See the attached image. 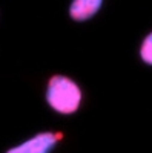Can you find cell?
Returning <instances> with one entry per match:
<instances>
[{"instance_id":"277c9868","label":"cell","mask_w":152,"mask_h":153,"mask_svg":"<svg viewBox=\"0 0 152 153\" xmlns=\"http://www.w3.org/2000/svg\"><path fill=\"white\" fill-rule=\"evenodd\" d=\"M140 55H142V60L148 65L152 66V32L143 40L142 43V49H140Z\"/></svg>"},{"instance_id":"7a4b0ae2","label":"cell","mask_w":152,"mask_h":153,"mask_svg":"<svg viewBox=\"0 0 152 153\" xmlns=\"http://www.w3.org/2000/svg\"><path fill=\"white\" fill-rule=\"evenodd\" d=\"M61 136L63 135H60V133L43 132V133L32 136L28 141L22 143L17 147L9 149L6 153H49Z\"/></svg>"},{"instance_id":"6da1fadb","label":"cell","mask_w":152,"mask_h":153,"mask_svg":"<svg viewBox=\"0 0 152 153\" xmlns=\"http://www.w3.org/2000/svg\"><path fill=\"white\" fill-rule=\"evenodd\" d=\"M48 104L58 113H74L82 101V91L74 80L65 75H54L48 83Z\"/></svg>"},{"instance_id":"3957f363","label":"cell","mask_w":152,"mask_h":153,"mask_svg":"<svg viewBox=\"0 0 152 153\" xmlns=\"http://www.w3.org/2000/svg\"><path fill=\"white\" fill-rule=\"evenodd\" d=\"M103 0H72L69 6V16L75 22L89 20L100 11Z\"/></svg>"}]
</instances>
